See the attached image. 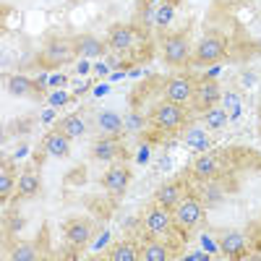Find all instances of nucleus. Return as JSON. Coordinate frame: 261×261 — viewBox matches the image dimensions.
<instances>
[{"label": "nucleus", "mask_w": 261, "mask_h": 261, "mask_svg": "<svg viewBox=\"0 0 261 261\" xmlns=\"http://www.w3.org/2000/svg\"><path fill=\"white\" fill-rule=\"evenodd\" d=\"M76 55L73 39H50L45 50L39 53V65L42 68H58L63 63H71Z\"/></svg>", "instance_id": "1"}, {"label": "nucleus", "mask_w": 261, "mask_h": 261, "mask_svg": "<svg viewBox=\"0 0 261 261\" xmlns=\"http://www.w3.org/2000/svg\"><path fill=\"white\" fill-rule=\"evenodd\" d=\"M186 120H188V113H186V107L180 102H165V105L157 107V113H154V125L160 130H167V134L170 130L183 128Z\"/></svg>", "instance_id": "2"}, {"label": "nucleus", "mask_w": 261, "mask_h": 261, "mask_svg": "<svg viewBox=\"0 0 261 261\" xmlns=\"http://www.w3.org/2000/svg\"><path fill=\"white\" fill-rule=\"evenodd\" d=\"M227 53V45L222 37L217 34H209L199 42V47H196V63L199 65H206V63H220Z\"/></svg>", "instance_id": "3"}, {"label": "nucleus", "mask_w": 261, "mask_h": 261, "mask_svg": "<svg viewBox=\"0 0 261 261\" xmlns=\"http://www.w3.org/2000/svg\"><path fill=\"white\" fill-rule=\"evenodd\" d=\"M162 60L167 65H183L188 60V37L186 34H172L162 42Z\"/></svg>", "instance_id": "4"}, {"label": "nucleus", "mask_w": 261, "mask_h": 261, "mask_svg": "<svg viewBox=\"0 0 261 261\" xmlns=\"http://www.w3.org/2000/svg\"><path fill=\"white\" fill-rule=\"evenodd\" d=\"M220 97H222V92H220V84L217 81H212V79H206V81H199L193 86V105H196V110H209V107H214L217 102H220Z\"/></svg>", "instance_id": "5"}, {"label": "nucleus", "mask_w": 261, "mask_h": 261, "mask_svg": "<svg viewBox=\"0 0 261 261\" xmlns=\"http://www.w3.org/2000/svg\"><path fill=\"white\" fill-rule=\"evenodd\" d=\"M63 232H65V241H68L73 248H81L92 241V222L84 220V217H76V220H68L63 225Z\"/></svg>", "instance_id": "6"}, {"label": "nucleus", "mask_w": 261, "mask_h": 261, "mask_svg": "<svg viewBox=\"0 0 261 261\" xmlns=\"http://www.w3.org/2000/svg\"><path fill=\"white\" fill-rule=\"evenodd\" d=\"M204 220V206L201 201L196 199H183L178 206H175V222L183 225V227H196Z\"/></svg>", "instance_id": "7"}, {"label": "nucleus", "mask_w": 261, "mask_h": 261, "mask_svg": "<svg viewBox=\"0 0 261 261\" xmlns=\"http://www.w3.org/2000/svg\"><path fill=\"white\" fill-rule=\"evenodd\" d=\"M128 183H130V170L125 165H115V167H110L102 175V188H107V191L115 193V196H123L125 188H128Z\"/></svg>", "instance_id": "8"}, {"label": "nucleus", "mask_w": 261, "mask_h": 261, "mask_svg": "<svg viewBox=\"0 0 261 261\" xmlns=\"http://www.w3.org/2000/svg\"><path fill=\"white\" fill-rule=\"evenodd\" d=\"M73 50H76V58L94 60V58L105 55V42L97 39L94 34H79V37H73Z\"/></svg>", "instance_id": "9"}, {"label": "nucleus", "mask_w": 261, "mask_h": 261, "mask_svg": "<svg viewBox=\"0 0 261 261\" xmlns=\"http://www.w3.org/2000/svg\"><path fill=\"white\" fill-rule=\"evenodd\" d=\"M220 248H222V253H225L227 258H241V256H246V251H248L246 235H243L241 230H225V232L220 235Z\"/></svg>", "instance_id": "10"}, {"label": "nucleus", "mask_w": 261, "mask_h": 261, "mask_svg": "<svg viewBox=\"0 0 261 261\" xmlns=\"http://www.w3.org/2000/svg\"><path fill=\"white\" fill-rule=\"evenodd\" d=\"M94 128L99 130V136H120L125 134L123 128V115H118L115 110H99L97 118H94Z\"/></svg>", "instance_id": "11"}, {"label": "nucleus", "mask_w": 261, "mask_h": 261, "mask_svg": "<svg viewBox=\"0 0 261 261\" xmlns=\"http://www.w3.org/2000/svg\"><path fill=\"white\" fill-rule=\"evenodd\" d=\"M193 97V81L186 76H175L165 84V99L167 102H188Z\"/></svg>", "instance_id": "12"}, {"label": "nucleus", "mask_w": 261, "mask_h": 261, "mask_svg": "<svg viewBox=\"0 0 261 261\" xmlns=\"http://www.w3.org/2000/svg\"><path fill=\"white\" fill-rule=\"evenodd\" d=\"M170 209H165V206H154V209H149L146 214H144V227L151 232V235H165V232H170Z\"/></svg>", "instance_id": "13"}, {"label": "nucleus", "mask_w": 261, "mask_h": 261, "mask_svg": "<svg viewBox=\"0 0 261 261\" xmlns=\"http://www.w3.org/2000/svg\"><path fill=\"white\" fill-rule=\"evenodd\" d=\"M42 149H45L47 157L63 160V157H68V151H71V139L55 128V130H50V134L45 136V141H42Z\"/></svg>", "instance_id": "14"}, {"label": "nucleus", "mask_w": 261, "mask_h": 261, "mask_svg": "<svg viewBox=\"0 0 261 261\" xmlns=\"http://www.w3.org/2000/svg\"><path fill=\"white\" fill-rule=\"evenodd\" d=\"M107 42H110V47H113L115 53H125V50L134 47V42H136V32H134V27L115 24V27H110Z\"/></svg>", "instance_id": "15"}, {"label": "nucleus", "mask_w": 261, "mask_h": 261, "mask_svg": "<svg viewBox=\"0 0 261 261\" xmlns=\"http://www.w3.org/2000/svg\"><path fill=\"white\" fill-rule=\"evenodd\" d=\"M118 154H120V144L115 136H102L92 144V157L97 162H113Z\"/></svg>", "instance_id": "16"}, {"label": "nucleus", "mask_w": 261, "mask_h": 261, "mask_svg": "<svg viewBox=\"0 0 261 261\" xmlns=\"http://www.w3.org/2000/svg\"><path fill=\"white\" fill-rule=\"evenodd\" d=\"M157 204L160 206H165V209H175L180 201H183V183H165V186H160L157 188Z\"/></svg>", "instance_id": "17"}, {"label": "nucleus", "mask_w": 261, "mask_h": 261, "mask_svg": "<svg viewBox=\"0 0 261 261\" xmlns=\"http://www.w3.org/2000/svg\"><path fill=\"white\" fill-rule=\"evenodd\" d=\"M58 130L73 141V139H81L86 134V123L81 115H65L63 120H58Z\"/></svg>", "instance_id": "18"}, {"label": "nucleus", "mask_w": 261, "mask_h": 261, "mask_svg": "<svg viewBox=\"0 0 261 261\" xmlns=\"http://www.w3.org/2000/svg\"><path fill=\"white\" fill-rule=\"evenodd\" d=\"M16 193L21 196V199H32V196L39 193V175H37L34 170H24V172H21Z\"/></svg>", "instance_id": "19"}, {"label": "nucleus", "mask_w": 261, "mask_h": 261, "mask_svg": "<svg viewBox=\"0 0 261 261\" xmlns=\"http://www.w3.org/2000/svg\"><path fill=\"white\" fill-rule=\"evenodd\" d=\"M217 172H220V162H217L214 154H201L199 160L193 162V175H196V178H201V180L214 178Z\"/></svg>", "instance_id": "20"}, {"label": "nucleus", "mask_w": 261, "mask_h": 261, "mask_svg": "<svg viewBox=\"0 0 261 261\" xmlns=\"http://www.w3.org/2000/svg\"><path fill=\"white\" fill-rule=\"evenodd\" d=\"M227 123H230V115H227V110L222 105H214V107H209V110H204V125L209 130H222Z\"/></svg>", "instance_id": "21"}, {"label": "nucleus", "mask_w": 261, "mask_h": 261, "mask_svg": "<svg viewBox=\"0 0 261 261\" xmlns=\"http://www.w3.org/2000/svg\"><path fill=\"white\" fill-rule=\"evenodd\" d=\"M32 89H34V84L27 76H8L6 79V92L11 97H29Z\"/></svg>", "instance_id": "22"}, {"label": "nucleus", "mask_w": 261, "mask_h": 261, "mask_svg": "<svg viewBox=\"0 0 261 261\" xmlns=\"http://www.w3.org/2000/svg\"><path fill=\"white\" fill-rule=\"evenodd\" d=\"M139 256H141V251H139L134 243H128V241L115 243V246L110 248V253H107V258H110V261H136Z\"/></svg>", "instance_id": "23"}, {"label": "nucleus", "mask_w": 261, "mask_h": 261, "mask_svg": "<svg viewBox=\"0 0 261 261\" xmlns=\"http://www.w3.org/2000/svg\"><path fill=\"white\" fill-rule=\"evenodd\" d=\"M180 3V0H165L162 6H157V11H154V24L160 27V29H165V27H170L172 24V18H175V6Z\"/></svg>", "instance_id": "24"}, {"label": "nucleus", "mask_w": 261, "mask_h": 261, "mask_svg": "<svg viewBox=\"0 0 261 261\" xmlns=\"http://www.w3.org/2000/svg\"><path fill=\"white\" fill-rule=\"evenodd\" d=\"M186 146H191V149H196V151H206L209 149V136H206V130H201V128H188L186 130Z\"/></svg>", "instance_id": "25"}, {"label": "nucleus", "mask_w": 261, "mask_h": 261, "mask_svg": "<svg viewBox=\"0 0 261 261\" xmlns=\"http://www.w3.org/2000/svg\"><path fill=\"white\" fill-rule=\"evenodd\" d=\"M11 258L13 261H37L39 253H37L34 243H18V246L11 248Z\"/></svg>", "instance_id": "26"}, {"label": "nucleus", "mask_w": 261, "mask_h": 261, "mask_svg": "<svg viewBox=\"0 0 261 261\" xmlns=\"http://www.w3.org/2000/svg\"><path fill=\"white\" fill-rule=\"evenodd\" d=\"M139 258H144V261H167V248L162 243H146L141 248Z\"/></svg>", "instance_id": "27"}, {"label": "nucleus", "mask_w": 261, "mask_h": 261, "mask_svg": "<svg viewBox=\"0 0 261 261\" xmlns=\"http://www.w3.org/2000/svg\"><path fill=\"white\" fill-rule=\"evenodd\" d=\"M144 125H146L144 115H139V113H134V110L123 115V128H125V134H139V130H144Z\"/></svg>", "instance_id": "28"}, {"label": "nucleus", "mask_w": 261, "mask_h": 261, "mask_svg": "<svg viewBox=\"0 0 261 261\" xmlns=\"http://www.w3.org/2000/svg\"><path fill=\"white\" fill-rule=\"evenodd\" d=\"M18 186V180H13V175H11V172L8 170H3V172H0V199H8V196L13 193V188Z\"/></svg>", "instance_id": "29"}, {"label": "nucleus", "mask_w": 261, "mask_h": 261, "mask_svg": "<svg viewBox=\"0 0 261 261\" xmlns=\"http://www.w3.org/2000/svg\"><path fill=\"white\" fill-rule=\"evenodd\" d=\"M222 107H230V110L241 113V99H238V94L235 92H225V105Z\"/></svg>", "instance_id": "30"}, {"label": "nucleus", "mask_w": 261, "mask_h": 261, "mask_svg": "<svg viewBox=\"0 0 261 261\" xmlns=\"http://www.w3.org/2000/svg\"><path fill=\"white\" fill-rule=\"evenodd\" d=\"M68 99H71V97L65 94V92H55V94H50V99H47V102H50L53 107H63V105L68 102Z\"/></svg>", "instance_id": "31"}, {"label": "nucleus", "mask_w": 261, "mask_h": 261, "mask_svg": "<svg viewBox=\"0 0 261 261\" xmlns=\"http://www.w3.org/2000/svg\"><path fill=\"white\" fill-rule=\"evenodd\" d=\"M191 261H209V256L206 253H193V256H188Z\"/></svg>", "instance_id": "32"}, {"label": "nucleus", "mask_w": 261, "mask_h": 261, "mask_svg": "<svg viewBox=\"0 0 261 261\" xmlns=\"http://www.w3.org/2000/svg\"><path fill=\"white\" fill-rule=\"evenodd\" d=\"M42 120H45V123H50V120H53V110H47L45 115H42Z\"/></svg>", "instance_id": "33"}, {"label": "nucleus", "mask_w": 261, "mask_h": 261, "mask_svg": "<svg viewBox=\"0 0 261 261\" xmlns=\"http://www.w3.org/2000/svg\"><path fill=\"white\" fill-rule=\"evenodd\" d=\"M258 50H261V45H258Z\"/></svg>", "instance_id": "34"}]
</instances>
